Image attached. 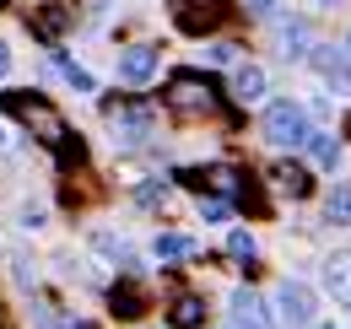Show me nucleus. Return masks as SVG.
<instances>
[{
	"label": "nucleus",
	"instance_id": "obj_8",
	"mask_svg": "<svg viewBox=\"0 0 351 329\" xmlns=\"http://www.w3.org/2000/svg\"><path fill=\"white\" fill-rule=\"evenodd\" d=\"M232 329H276L254 291H232Z\"/></svg>",
	"mask_w": 351,
	"mask_h": 329
},
{
	"label": "nucleus",
	"instance_id": "obj_11",
	"mask_svg": "<svg viewBox=\"0 0 351 329\" xmlns=\"http://www.w3.org/2000/svg\"><path fill=\"white\" fill-rule=\"evenodd\" d=\"M168 324H173V329H195V324H206V302H200L195 291L173 297V308H168Z\"/></svg>",
	"mask_w": 351,
	"mask_h": 329
},
{
	"label": "nucleus",
	"instance_id": "obj_2",
	"mask_svg": "<svg viewBox=\"0 0 351 329\" xmlns=\"http://www.w3.org/2000/svg\"><path fill=\"white\" fill-rule=\"evenodd\" d=\"M162 108H168V114H184V119L227 114L217 82H211V76H200V71H173V76H168V86H162Z\"/></svg>",
	"mask_w": 351,
	"mask_h": 329
},
{
	"label": "nucleus",
	"instance_id": "obj_26",
	"mask_svg": "<svg viewBox=\"0 0 351 329\" xmlns=\"http://www.w3.org/2000/svg\"><path fill=\"white\" fill-rule=\"evenodd\" d=\"M346 60H351V33H346Z\"/></svg>",
	"mask_w": 351,
	"mask_h": 329
},
{
	"label": "nucleus",
	"instance_id": "obj_1",
	"mask_svg": "<svg viewBox=\"0 0 351 329\" xmlns=\"http://www.w3.org/2000/svg\"><path fill=\"white\" fill-rule=\"evenodd\" d=\"M0 114H11V119L27 124L49 151L60 157V167H82V162H87L82 135H71V124L60 119V108L49 103L44 92H0Z\"/></svg>",
	"mask_w": 351,
	"mask_h": 329
},
{
	"label": "nucleus",
	"instance_id": "obj_9",
	"mask_svg": "<svg viewBox=\"0 0 351 329\" xmlns=\"http://www.w3.org/2000/svg\"><path fill=\"white\" fill-rule=\"evenodd\" d=\"M324 287H330V297L341 302L351 313V254H335V259H324Z\"/></svg>",
	"mask_w": 351,
	"mask_h": 329
},
{
	"label": "nucleus",
	"instance_id": "obj_22",
	"mask_svg": "<svg viewBox=\"0 0 351 329\" xmlns=\"http://www.w3.org/2000/svg\"><path fill=\"white\" fill-rule=\"evenodd\" d=\"M200 216H206V221H227V216H232V206H227L221 195H206V200H200Z\"/></svg>",
	"mask_w": 351,
	"mask_h": 329
},
{
	"label": "nucleus",
	"instance_id": "obj_19",
	"mask_svg": "<svg viewBox=\"0 0 351 329\" xmlns=\"http://www.w3.org/2000/svg\"><path fill=\"white\" fill-rule=\"evenodd\" d=\"M303 146L313 151V162H319V167H335V157H341V141H335V135H308Z\"/></svg>",
	"mask_w": 351,
	"mask_h": 329
},
{
	"label": "nucleus",
	"instance_id": "obj_21",
	"mask_svg": "<svg viewBox=\"0 0 351 329\" xmlns=\"http://www.w3.org/2000/svg\"><path fill=\"white\" fill-rule=\"evenodd\" d=\"M227 254H232L238 265H254V238H249V232H232V238H227Z\"/></svg>",
	"mask_w": 351,
	"mask_h": 329
},
{
	"label": "nucleus",
	"instance_id": "obj_25",
	"mask_svg": "<svg viewBox=\"0 0 351 329\" xmlns=\"http://www.w3.org/2000/svg\"><path fill=\"white\" fill-rule=\"evenodd\" d=\"M5 65H11V54H5V43H0V76H5Z\"/></svg>",
	"mask_w": 351,
	"mask_h": 329
},
{
	"label": "nucleus",
	"instance_id": "obj_4",
	"mask_svg": "<svg viewBox=\"0 0 351 329\" xmlns=\"http://www.w3.org/2000/svg\"><path fill=\"white\" fill-rule=\"evenodd\" d=\"M168 5H173L178 33H189V38H206L227 22V0H168Z\"/></svg>",
	"mask_w": 351,
	"mask_h": 329
},
{
	"label": "nucleus",
	"instance_id": "obj_14",
	"mask_svg": "<svg viewBox=\"0 0 351 329\" xmlns=\"http://www.w3.org/2000/svg\"><path fill=\"white\" fill-rule=\"evenodd\" d=\"M108 308L119 313V319H141L152 302H146V291L141 287H114V297H108Z\"/></svg>",
	"mask_w": 351,
	"mask_h": 329
},
{
	"label": "nucleus",
	"instance_id": "obj_17",
	"mask_svg": "<svg viewBox=\"0 0 351 329\" xmlns=\"http://www.w3.org/2000/svg\"><path fill=\"white\" fill-rule=\"evenodd\" d=\"M189 254H195V243H189L184 232H162V238H157V259H168V265L189 259Z\"/></svg>",
	"mask_w": 351,
	"mask_h": 329
},
{
	"label": "nucleus",
	"instance_id": "obj_13",
	"mask_svg": "<svg viewBox=\"0 0 351 329\" xmlns=\"http://www.w3.org/2000/svg\"><path fill=\"white\" fill-rule=\"evenodd\" d=\"M65 27H71V11H65V5H44V11H33V33H38L44 43H54Z\"/></svg>",
	"mask_w": 351,
	"mask_h": 329
},
{
	"label": "nucleus",
	"instance_id": "obj_20",
	"mask_svg": "<svg viewBox=\"0 0 351 329\" xmlns=\"http://www.w3.org/2000/svg\"><path fill=\"white\" fill-rule=\"evenodd\" d=\"M54 65H60V76H65V82L76 86V92H92V86H97V82L87 76V71H82L76 60H65V54H54Z\"/></svg>",
	"mask_w": 351,
	"mask_h": 329
},
{
	"label": "nucleus",
	"instance_id": "obj_28",
	"mask_svg": "<svg viewBox=\"0 0 351 329\" xmlns=\"http://www.w3.org/2000/svg\"><path fill=\"white\" fill-rule=\"evenodd\" d=\"M0 5H11V0H0Z\"/></svg>",
	"mask_w": 351,
	"mask_h": 329
},
{
	"label": "nucleus",
	"instance_id": "obj_15",
	"mask_svg": "<svg viewBox=\"0 0 351 329\" xmlns=\"http://www.w3.org/2000/svg\"><path fill=\"white\" fill-rule=\"evenodd\" d=\"M276 184H281L287 195H298V200H303L308 189H313V178H308V167H298V162H276Z\"/></svg>",
	"mask_w": 351,
	"mask_h": 329
},
{
	"label": "nucleus",
	"instance_id": "obj_12",
	"mask_svg": "<svg viewBox=\"0 0 351 329\" xmlns=\"http://www.w3.org/2000/svg\"><path fill=\"white\" fill-rule=\"evenodd\" d=\"M232 97H238V103H260L265 97V71L260 65H238V71H232Z\"/></svg>",
	"mask_w": 351,
	"mask_h": 329
},
{
	"label": "nucleus",
	"instance_id": "obj_29",
	"mask_svg": "<svg viewBox=\"0 0 351 329\" xmlns=\"http://www.w3.org/2000/svg\"><path fill=\"white\" fill-rule=\"evenodd\" d=\"M82 329H92V324H82Z\"/></svg>",
	"mask_w": 351,
	"mask_h": 329
},
{
	"label": "nucleus",
	"instance_id": "obj_16",
	"mask_svg": "<svg viewBox=\"0 0 351 329\" xmlns=\"http://www.w3.org/2000/svg\"><path fill=\"white\" fill-rule=\"evenodd\" d=\"M281 54L287 60H303L308 54V22H281Z\"/></svg>",
	"mask_w": 351,
	"mask_h": 329
},
{
	"label": "nucleus",
	"instance_id": "obj_6",
	"mask_svg": "<svg viewBox=\"0 0 351 329\" xmlns=\"http://www.w3.org/2000/svg\"><path fill=\"white\" fill-rule=\"evenodd\" d=\"M276 308H281L287 324H308V319H313V291L298 287V281H287V287L276 291Z\"/></svg>",
	"mask_w": 351,
	"mask_h": 329
},
{
	"label": "nucleus",
	"instance_id": "obj_27",
	"mask_svg": "<svg viewBox=\"0 0 351 329\" xmlns=\"http://www.w3.org/2000/svg\"><path fill=\"white\" fill-rule=\"evenodd\" d=\"M319 5H341V0H319Z\"/></svg>",
	"mask_w": 351,
	"mask_h": 329
},
{
	"label": "nucleus",
	"instance_id": "obj_18",
	"mask_svg": "<svg viewBox=\"0 0 351 329\" xmlns=\"http://www.w3.org/2000/svg\"><path fill=\"white\" fill-rule=\"evenodd\" d=\"M324 216H330L335 227H351V184L330 189V200H324Z\"/></svg>",
	"mask_w": 351,
	"mask_h": 329
},
{
	"label": "nucleus",
	"instance_id": "obj_10",
	"mask_svg": "<svg viewBox=\"0 0 351 329\" xmlns=\"http://www.w3.org/2000/svg\"><path fill=\"white\" fill-rule=\"evenodd\" d=\"M313 54V65H319V76L330 86H351V60L341 54V49H308Z\"/></svg>",
	"mask_w": 351,
	"mask_h": 329
},
{
	"label": "nucleus",
	"instance_id": "obj_7",
	"mask_svg": "<svg viewBox=\"0 0 351 329\" xmlns=\"http://www.w3.org/2000/svg\"><path fill=\"white\" fill-rule=\"evenodd\" d=\"M152 71H157V49H152V43H135V49L119 54V76H125L130 86L152 82Z\"/></svg>",
	"mask_w": 351,
	"mask_h": 329
},
{
	"label": "nucleus",
	"instance_id": "obj_24",
	"mask_svg": "<svg viewBox=\"0 0 351 329\" xmlns=\"http://www.w3.org/2000/svg\"><path fill=\"white\" fill-rule=\"evenodd\" d=\"M243 5H249V16H270V5H276V0H243Z\"/></svg>",
	"mask_w": 351,
	"mask_h": 329
},
{
	"label": "nucleus",
	"instance_id": "obj_5",
	"mask_svg": "<svg viewBox=\"0 0 351 329\" xmlns=\"http://www.w3.org/2000/svg\"><path fill=\"white\" fill-rule=\"evenodd\" d=\"M108 119H114V130H119L125 141H141V135L152 130V108H146V103H108Z\"/></svg>",
	"mask_w": 351,
	"mask_h": 329
},
{
	"label": "nucleus",
	"instance_id": "obj_3",
	"mask_svg": "<svg viewBox=\"0 0 351 329\" xmlns=\"http://www.w3.org/2000/svg\"><path fill=\"white\" fill-rule=\"evenodd\" d=\"M308 135H313V130H308L303 103H292V97H287V103H270V108H265V141H270V146L298 151Z\"/></svg>",
	"mask_w": 351,
	"mask_h": 329
},
{
	"label": "nucleus",
	"instance_id": "obj_23",
	"mask_svg": "<svg viewBox=\"0 0 351 329\" xmlns=\"http://www.w3.org/2000/svg\"><path fill=\"white\" fill-rule=\"evenodd\" d=\"M135 200H141V206H157V200H162V184H141V195H135Z\"/></svg>",
	"mask_w": 351,
	"mask_h": 329
}]
</instances>
